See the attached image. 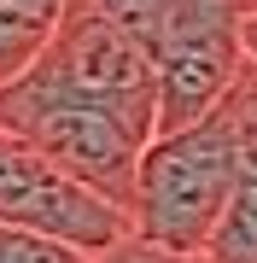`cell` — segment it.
Segmentation results:
<instances>
[{"label": "cell", "mask_w": 257, "mask_h": 263, "mask_svg": "<svg viewBox=\"0 0 257 263\" xmlns=\"http://www.w3.org/2000/svg\"><path fill=\"white\" fill-rule=\"evenodd\" d=\"M240 193V123L228 100L141 152L134 181V240L175 257H205Z\"/></svg>", "instance_id": "obj_1"}, {"label": "cell", "mask_w": 257, "mask_h": 263, "mask_svg": "<svg viewBox=\"0 0 257 263\" xmlns=\"http://www.w3.org/2000/svg\"><path fill=\"white\" fill-rule=\"evenodd\" d=\"M0 129L47 152L58 170H70L94 193H105L117 211L134 216V181H141V141L117 123L105 105L82 100L53 70L29 65L18 82L0 88Z\"/></svg>", "instance_id": "obj_2"}, {"label": "cell", "mask_w": 257, "mask_h": 263, "mask_svg": "<svg viewBox=\"0 0 257 263\" xmlns=\"http://www.w3.org/2000/svg\"><path fill=\"white\" fill-rule=\"evenodd\" d=\"M257 0H170L146 47L158 65V135L210 117L246 70V18Z\"/></svg>", "instance_id": "obj_3"}, {"label": "cell", "mask_w": 257, "mask_h": 263, "mask_svg": "<svg viewBox=\"0 0 257 263\" xmlns=\"http://www.w3.org/2000/svg\"><path fill=\"white\" fill-rule=\"evenodd\" d=\"M35 65L53 70L65 88H76L82 100L105 105L141 146L158 141V65H152V47L134 29H123L117 18H105L94 0H70L53 47Z\"/></svg>", "instance_id": "obj_4"}, {"label": "cell", "mask_w": 257, "mask_h": 263, "mask_svg": "<svg viewBox=\"0 0 257 263\" xmlns=\"http://www.w3.org/2000/svg\"><path fill=\"white\" fill-rule=\"evenodd\" d=\"M0 228L65 240L88 257H105L123 240H134L129 211H117L105 193H94L88 181H76L47 152H35L6 129H0Z\"/></svg>", "instance_id": "obj_5"}, {"label": "cell", "mask_w": 257, "mask_h": 263, "mask_svg": "<svg viewBox=\"0 0 257 263\" xmlns=\"http://www.w3.org/2000/svg\"><path fill=\"white\" fill-rule=\"evenodd\" d=\"M228 111L240 123V193H234V211L205 257L210 263H257V65L240 70Z\"/></svg>", "instance_id": "obj_6"}, {"label": "cell", "mask_w": 257, "mask_h": 263, "mask_svg": "<svg viewBox=\"0 0 257 263\" xmlns=\"http://www.w3.org/2000/svg\"><path fill=\"white\" fill-rule=\"evenodd\" d=\"M70 0H0V88L18 82L53 47Z\"/></svg>", "instance_id": "obj_7"}, {"label": "cell", "mask_w": 257, "mask_h": 263, "mask_svg": "<svg viewBox=\"0 0 257 263\" xmlns=\"http://www.w3.org/2000/svg\"><path fill=\"white\" fill-rule=\"evenodd\" d=\"M0 263H100L76 252L65 240H47V234H24V228H0Z\"/></svg>", "instance_id": "obj_8"}, {"label": "cell", "mask_w": 257, "mask_h": 263, "mask_svg": "<svg viewBox=\"0 0 257 263\" xmlns=\"http://www.w3.org/2000/svg\"><path fill=\"white\" fill-rule=\"evenodd\" d=\"M94 6L105 12V18H117L123 29H134V35H152V24L164 18V6H170V0H94Z\"/></svg>", "instance_id": "obj_9"}, {"label": "cell", "mask_w": 257, "mask_h": 263, "mask_svg": "<svg viewBox=\"0 0 257 263\" xmlns=\"http://www.w3.org/2000/svg\"><path fill=\"white\" fill-rule=\"evenodd\" d=\"M100 263H210V257H175V252H158V246H146V240H123Z\"/></svg>", "instance_id": "obj_10"}, {"label": "cell", "mask_w": 257, "mask_h": 263, "mask_svg": "<svg viewBox=\"0 0 257 263\" xmlns=\"http://www.w3.org/2000/svg\"><path fill=\"white\" fill-rule=\"evenodd\" d=\"M240 41H246V65H257V12L246 18V35H240Z\"/></svg>", "instance_id": "obj_11"}]
</instances>
